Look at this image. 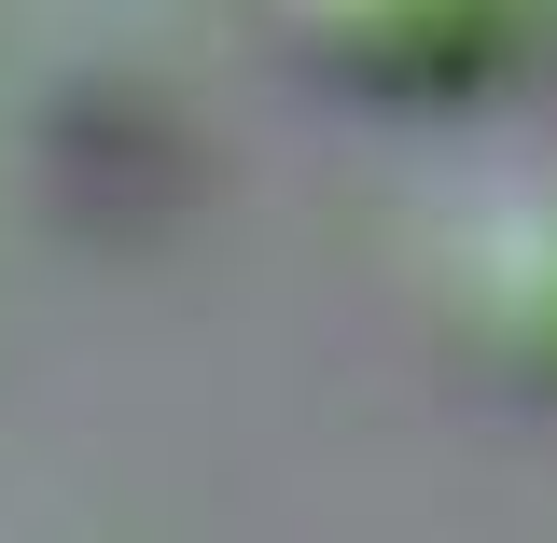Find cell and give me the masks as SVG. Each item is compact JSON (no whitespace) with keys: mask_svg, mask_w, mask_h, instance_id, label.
<instances>
[{"mask_svg":"<svg viewBox=\"0 0 557 543\" xmlns=\"http://www.w3.org/2000/svg\"><path fill=\"white\" fill-rule=\"evenodd\" d=\"M278 28L348 98H460V84H487L516 0H278Z\"/></svg>","mask_w":557,"mask_h":543,"instance_id":"cell-1","label":"cell"}]
</instances>
